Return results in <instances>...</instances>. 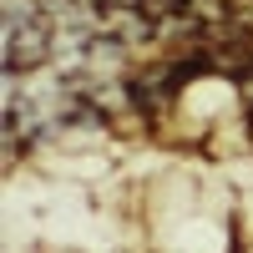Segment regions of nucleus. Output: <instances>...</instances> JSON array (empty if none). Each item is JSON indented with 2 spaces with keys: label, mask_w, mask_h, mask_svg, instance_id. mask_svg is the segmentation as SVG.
Returning <instances> with one entry per match:
<instances>
[]
</instances>
